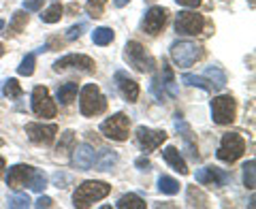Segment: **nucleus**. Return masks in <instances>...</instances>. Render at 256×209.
I'll list each match as a JSON object with an SVG mask.
<instances>
[{
    "label": "nucleus",
    "mask_w": 256,
    "mask_h": 209,
    "mask_svg": "<svg viewBox=\"0 0 256 209\" xmlns=\"http://www.w3.org/2000/svg\"><path fill=\"white\" fill-rule=\"evenodd\" d=\"M118 209H146V200L137 194H124L116 203Z\"/></svg>",
    "instance_id": "b1692460"
},
{
    "label": "nucleus",
    "mask_w": 256,
    "mask_h": 209,
    "mask_svg": "<svg viewBox=\"0 0 256 209\" xmlns=\"http://www.w3.org/2000/svg\"><path fill=\"white\" fill-rule=\"evenodd\" d=\"M171 58L180 68H188L196 60L203 58V50H201V45H196L192 41H178L171 45Z\"/></svg>",
    "instance_id": "20e7f679"
},
{
    "label": "nucleus",
    "mask_w": 256,
    "mask_h": 209,
    "mask_svg": "<svg viewBox=\"0 0 256 209\" xmlns=\"http://www.w3.org/2000/svg\"><path fill=\"white\" fill-rule=\"evenodd\" d=\"M182 82H184V84H188V86H192V88H201V90H205V92H210V90H212V86H210V82H207L205 77H196V75L184 73Z\"/></svg>",
    "instance_id": "c85d7f7f"
},
{
    "label": "nucleus",
    "mask_w": 256,
    "mask_h": 209,
    "mask_svg": "<svg viewBox=\"0 0 256 209\" xmlns=\"http://www.w3.org/2000/svg\"><path fill=\"white\" fill-rule=\"evenodd\" d=\"M92 41H94V45H109L111 41H114V30L107 28V26L96 28L92 32Z\"/></svg>",
    "instance_id": "a878e982"
},
{
    "label": "nucleus",
    "mask_w": 256,
    "mask_h": 209,
    "mask_svg": "<svg viewBox=\"0 0 256 209\" xmlns=\"http://www.w3.org/2000/svg\"><path fill=\"white\" fill-rule=\"evenodd\" d=\"M235 116H237V102L230 94L216 96L212 100V118L216 124L226 126L230 122H235Z\"/></svg>",
    "instance_id": "39448f33"
},
{
    "label": "nucleus",
    "mask_w": 256,
    "mask_h": 209,
    "mask_svg": "<svg viewBox=\"0 0 256 209\" xmlns=\"http://www.w3.org/2000/svg\"><path fill=\"white\" fill-rule=\"evenodd\" d=\"M162 77H164L162 86L169 90L171 96H175V94H178V90H175V84H173V70H171V66H166L164 62H162Z\"/></svg>",
    "instance_id": "72a5a7b5"
},
{
    "label": "nucleus",
    "mask_w": 256,
    "mask_h": 209,
    "mask_svg": "<svg viewBox=\"0 0 256 209\" xmlns=\"http://www.w3.org/2000/svg\"><path fill=\"white\" fill-rule=\"evenodd\" d=\"M32 175V166L28 164H15L9 168V173H6V186L11 190H20L22 186H26V182L30 180Z\"/></svg>",
    "instance_id": "dca6fc26"
},
{
    "label": "nucleus",
    "mask_w": 256,
    "mask_h": 209,
    "mask_svg": "<svg viewBox=\"0 0 256 209\" xmlns=\"http://www.w3.org/2000/svg\"><path fill=\"white\" fill-rule=\"evenodd\" d=\"M116 86H118V90L122 92V96L128 102H134L139 98V84L134 82L132 77H128L124 70H118L116 73Z\"/></svg>",
    "instance_id": "4468645a"
},
{
    "label": "nucleus",
    "mask_w": 256,
    "mask_h": 209,
    "mask_svg": "<svg viewBox=\"0 0 256 209\" xmlns=\"http://www.w3.org/2000/svg\"><path fill=\"white\" fill-rule=\"evenodd\" d=\"M56 70H66V68H79L84 73H92L94 70V60L90 56H84V54H66L64 58H60L58 62L54 64Z\"/></svg>",
    "instance_id": "9b49d317"
},
{
    "label": "nucleus",
    "mask_w": 256,
    "mask_h": 209,
    "mask_svg": "<svg viewBox=\"0 0 256 209\" xmlns=\"http://www.w3.org/2000/svg\"><path fill=\"white\" fill-rule=\"evenodd\" d=\"M244 152H246L244 136L237 134V132H226L220 141L218 158L222 160V162H235V160H239L244 156Z\"/></svg>",
    "instance_id": "423d86ee"
},
{
    "label": "nucleus",
    "mask_w": 256,
    "mask_h": 209,
    "mask_svg": "<svg viewBox=\"0 0 256 209\" xmlns=\"http://www.w3.org/2000/svg\"><path fill=\"white\" fill-rule=\"evenodd\" d=\"M75 96H77V84H73V82L60 86L58 92H56V98H58L60 104H70L75 100Z\"/></svg>",
    "instance_id": "aec40b11"
},
{
    "label": "nucleus",
    "mask_w": 256,
    "mask_h": 209,
    "mask_svg": "<svg viewBox=\"0 0 256 209\" xmlns=\"http://www.w3.org/2000/svg\"><path fill=\"white\" fill-rule=\"evenodd\" d=\"M32 111L38 118H54L56 116V102L52 100L50 90L45 86H36L32 90Z\"/></svg>",
    "instance_id": "6e6552de"
},
{
    "label": "nucleus",
    "mask_w": 256,
    "mask_h": 209,
    "mask_svg": "<svg viewBox=\"0 0 256 209\" xmlns=\"http://www.w3.org/2000/svg\"><path fill=\"white\" fill-rule=\"evenodd\" d=\"M2 56H4V45L0 43V58H2Z\"/></svg>",
    "instance_id": "37998d69"
},
{
    "label": "nucleus",
    "mask_w": 256,
    "mask_h": 209,
    "mask_svg": "<svg viewBox=\"0 0 256 209\" xmlns=\"http://www.w3.org/2000/svg\"><path fill=\"white\" fill-rule=\"evenodd\" d=\"M62 11H64V9H62V4H60V2H54L50 9L41 13V20H43L45 24H56V22H60Z\"/></svg>",
    "instance_id": "cd10ccee"
},
{
    "label": "nucleus",
    "mask_w": 256,
    "mask_h": 209,
    "mask_svg": "<svg viewBox=\"0 0 256 209\" xmlns=\"http://www.w3.org/2000/svg\"><path fill=\"white\" fill-rule=\"evenodd\" d=\"M2 94L9 96V98H20V96H22V88L18 84V79H6L4 88H2Z\"/></svg>",
    "instance_id": "7c9ffc66"
},
{
    "label": "nucleus",
    "mask_w": 256,
    "mask_h": 209,
    "mask_svg": "<svg viewBox=\"0 0 256 209\" xmlns=\"http://www.w3.org/2000/svg\"><path fill=\"white\" fill-rule=\"evenodd\" d=\"M124 58L134 70H139V73H152L154 66H156V60L152 58V54L139 41H128L126 43Z\"/></svg>",
    "instance_id": "7ed1b4c3"
},
{
    "label": "nucleus",
    "mask_w": 256,
    "mask_h": 209,
    "mask_svg": "<svg viewBox=\"0 0 256 209\" xmlns=\"http://www.w3.org/2000/svg\"><path fill=\"white\" fill-rule=\"evenodd\" d=\"M128 2H130V0H114V4H116V6H126Z\"/></svg>",
    "instance_id": "a19ab883"
},
{
    "label": "nucleus",
    "mask_w": 256,
    "mask_h": 209,
    "mask_svg": "<svg viewBox=\"0 0 256 209\" xmlns=\"http://www.w3.org/2000/svg\"><path fill=\"white\" fill-rule=\"evenodd\" d=\"M105 4H107V0H88L86 9L92 18H100L102 11H105Z\"/></svg>",
    "instance_id": "473e14b6"
},
{
    "label": "nucleus",
    "mask_w": 256,
    "mask_h": 209,
    "mask_svg": "<svg viewBox=\"0 0 256 209\" xmlns=\"http://www.w3.org/2000/svg\"><path fill=\"white\" fill-rule=\"evenodd\" d=\"M73 148H75V132L66 130L60 136V143H58V148H56V152H58V158H64L68 152H73Z\"/></svg>",
    "instance_id": "4be33fe9"
},
{
    "label": "nucleus",
    "mask_w": 256,
    "mask_h": 209,
    "mask_svg": "<svg viewBox=\"0 0 256 209\" xmlns=\"http://www.w3.org/2000/svg\"><path fill=\"white\" fill-rule=\"evenodd\" d=\"M100 132L111 141H126L128 132H130V120L124 114H116L100 124Z\"/></svg>",
    "instance_id": "0eeeda50"
},
{
    "label": "nucleus",
    "mask_w": 256,
    "mask_h": 209,
    "mask_svg": "<svg viewBox=\"0 0 256 209\" xmlns=\"http://www.w3.org/2000/svg\"><path fill=\"white\" fill-rule=\"evenodd\" d=\"M34 205H36L38 209H43V207H52V205H54V200H52L50 196H41V198H38Z\"/></svg>",
    "instance_id": "58836bf2"
},
{
    "label": "nucleus",
    "mask_w": 256,
    "mask_h": 209,
    "mask_svg": "<svg viewBox=\"0 0 256 209\" xmlns=\"http://www.w3.org/2000/svg\"><path fill=\"white\" fill-rule=\"evenodd\" d=\"M111 192V186L105 182H84L82 186L75 190L73 194V205L75 207H90L96 200L105 198Z\"/></svg>",
    "instance_id": "f03ea898"
},
{
    "label": "nucleus",
    "mask_w": 256,
    "mask_h": 209,
    "mask_svg": "<svg viewBox=\"0 0 256 209\" xmlns=\"http://www.w3.org/2000/svg\"><path fill=\"white\" fill-rule=\"evenodd\" d=\"M18 73L24 75V77H30L32 73H34V54H28L26 58L22 60V64L18 66Z\"/></svg>",
    "instance_id": "2f4dec72"
},
{
    "label": "nucleus",
    "mask_w": 256,
    "mask_h": 209,
    "mask_svg": "<svg viewBox=\"0 0 256 209\" xmlns=\"http://www.w3.org/2000/svg\"><path fill=\"white\" fill-rule=\"evenodd\" d=\"M134 164H137L141 171H150V168H152V164H150L148 158H137V162H134Z\"/></svg>",
    "instance_id": "ea45409f"
},
{
    "label": "nucleus",
    "mask_w": 256,
    "mask_h": 209,
    "mask_svg": "<svg viewBox=\"0 0 256 209\" xmlns=\"http://www.w3.org/2000/svg\"><path fill=\"white\" fill-rule=\"evenodd\" d=\"M162 158H164V162L169 164L173 171H178L180 175H188V166H186V160L182 158V154L178 152V148H173V146H169V148H164L162 150Z\"/></svg>",
    "instance_id": "a211bd4d"
},
{
    "label": "nucleus",
    "mask_w": 256,
    "mask_h": 209,
    "mask_svg": "<svg viewBox=\"0 0 256 209\" xmlns=\"http://www.w3.org/2000/svg\"><path fill=\"white\" fill-rule=\"evenodd\" d=\"M228 175L216 166H203L196 171V182L198 184H216V186H224Z\"/></svg>",
    "instance_id": "f3484780"
},
{
    "label": "nucleus",
    "mask_w": 256,
    "mask_h": 209,
    "mask_svg": "<svg viewBox=\"0 0 256 209\" xmlns=\"http://www.w3.org/2000/svg\"><path fill=\"white\" fill-rule=\"evenodd\" d=\"M2 168H4V158L0 156V175H2Z\"/></svg>",
    "instance_id": "79ce46f5"
},
{
    "label": "nucleus",
    "mask_w": 256,
    "mask_h": 209,
    "mask_svg": "<svg viewBox=\"0 0 256 209\" xmlns=\"http://www.w3.org/2000/svg\"><path fill=\"white\" fill-rule=\"evenodd\" d=\"M26 22H28V15H26V11H15L13 13V20H11V24H9V32L11 34H18V32H22L24 28H26ZM6 32V34H9Z\"/></svg>",
    "instance_id": "bb28decb"
},
{
    "label": "nucleus",
    "mask_w": 256,
    "mask_h": 209,
    "mask_svg": "<svg viewBox=\"0 0 256 209\" xmlns=\"http://www.w3.org/2000/svg\"><path fill=\"white\" fill-rule=\"evenodd\" d=\"M254 168H256V162H254V158H252V160H248V162L244 164V184H246V188H250V190H254V186H256Z\"/></svg>",
    "instance_id": "c756f323"
},
{
    "label": "nucleus",
    "mask_w": 256,
    "mask_h": 209,
    "mask_svg": "<svg viewBox=\"0 0 256 209\" xmlns=\"http://www.w3.org/2000/svg\"><path fill=\"white\" fill-rule=\"evenodd\" d=\"M30 190H34V192H43L47 188V175L41 171V168H32V175H30Z\"/></svg>",
    "instance_id": "393cba45"
},
{
    "label": "nucleus",
    "mask_w": 256,
    "mask_h": 209,
    "mask_svg": "<svg viewBox=\"0 0 256 209\" xmlns=\"http://www.w3.org/2000/svg\"><path fill=\"white\" fill-rule=\"evenodd\" d=\"M175 2L182 6H188V9H196V6L201 4V0H175Z\"/></svg>",
    "instance_id": "4c0bfd02"
},
{
    "label": "nucleus",
    "mask_w": 256,
    "mask_h": 209,
    "mask_svg": "<svg viewBox=\"0 0 256 209\" xmlns=\"http://www.w3.org/2000/svg\"><path fill=\"white\" fill-rule=\"evenodd\" d=\"M107 109V98L96 84H88L79 92V111L82 116H98Z\"/></svg>",
    "instance_id": "f257e3e1"
},
{
    "label": "nucleus",
    "mask_w": 256,
    "mask_h": 209,
    "mask_svg": "<svg viewBox=\"0 0 256 209\" xmlns=\"http://www.w3.org/2000/svg\"><path fill=\"white\" fill-rule=\"evenodd\" d=\"M203 28H205L203 15L192 13V11H182V13L178 15V20H175V30H178L180 34H186V36H196V34H201Z\"/></svg>",
    "instance_id": "1a4fd4ad"
},
{
    "label": "nucleus",
    "mask_w": 256,
    "mask_h": 209,
    "mask_svg": "<svg viewBox=\"0 0 256 209\" xmlns=\"http://www.w3.org/2000/svg\"><path fill=\"white\" fill-rule=\"evenodd\" d=\"M43 6V0H26L24 2V11H38Z\"/></svg>",
    "instance_id": "e433bc0d"
},
{
    "label": "nucleus",
    "mask_w": 256,
    "mask_h": 209,
    "mask_svg": "<svg viewBox=\"0 0 256 209\" xmlns=\"http://www.w3.org/2000/svg\"><path fill=\"white\" fill-rule=\"evenodd\" d=\"M56 132H58V126L56 124H36V122L26 124V134L36 146H50L56 139Z\"/></svg>",
    "instance_id": "9d476101"
},
{
    "label": "nucleus",
    "mask_w": 256,
    "mask_h": 209,
    "mask_svg": "<svg viewBox=\"0 0 256 209\" xmlns=\"http://www.w3.org/2000/svg\"><path fill=\"white\" fill-rule=\"evenodd\" d=\"M94 148L88 146V143H82V146L73 148V164L79 168V171H88V168L94 166Z\"/></svg>",
    "instance_id": "2eb2a0df"
},
{
    "label": "nucleus",
    "mask_w": 256,
    "mask_h": 209,
    "mask_svg": "<svg viewBox=\"0 0 256 209\" xmlns=\"http://www.w3.org/2000/svg\"><path fill=\"white\" fill-rule=\"evenodd\" d=\"M26 207H30L28 194H15L9 198V209H26Z\"/></svg>",
    "instance_id": "f704fd0d"
},
{
    "label": "nucleus",
    "mask_w": 256,
    "mask_h": 209,
    "mask_svg": "<svg viewBox=\"0 0 256 209\" xmlns=\"http://www.w3.org/2000/svg\"><path fill=\"white\" fill-rule=\"evenodd\" d=\"M166 18H169V11H166L164 6H152V9L146 11V18H143V30L152 36L158 34V32L164 28Z\"/></svg>",
    "instance_id": "ddd939ff"
},
{
    "label": "nucleus",
    "mask_w": 256,
    "mask_h": 209,
    "mask_svg": "<svg viewBox=\"0 0 256 209\" xmlns=\"http://www.w3.org/2000/svg\"><path fill=\"white\" fill-rule=\"evenodd\" d=\"M205 79L210 82V86H214L216 90H222L224 86H226V75H224V70L218 68V66H210L205 70Z\"/></svg>",
    "instance_id": "412c9836"
},
{
    "label": "nucleus",
    "mask_w": 256,
    "mask_h": 209,
    "mask_svg": "<svg viewBox=\"0 0 256 209\" xmlns=\"http://www.w3.org/2000/svg\"><path fill=\"white\" fill-rule=\"evenodd\" d=\"M116 162H118V154L116 152H111V150H102L100 156L94 158V166L98 168V171H109Z\"/></svg>",
    "instance_id": "6ab92c4d"
},
{
    "label": "nucleus",
    "mask_w": 256,
    "mask_h": 209,
    "mask_svg": "<svg viewBox=\"0 0 256 209\" xmlns=\"http://www.w3.org/2000/svg\"><path fill=\"white\" fill-rule=\"evenodd\" d=\"M158 190L162 192V194L173 196V194H178V192H180V182L169 178V175H160V178H158Z\"/></svg>",
    "instance_id": "5701e85b"
},
{
    "label": "nucleus",
    "mask_w": 256,
    "mask_h": 209,
    "mask_svg": "<svg viewBox=\"0 0 256 209\" xmlns=\"http://www.w3.org/2000/svg\"><path fill=\"white\" fill-rule=\"evenodd\" d=\"M2 28H4V22H2V20H0V30H2Z\"/></svg>",
    "instance_id": "c03bdc74"
},
{
    "label": "nucleus",
    "mask_w": 256,
    "mask_h": 209,
    "mask_svg": "<svg viewBox=\"0 0 256 209\" xmlns=\"http://www.w3.org/2000/svg\"><path fill=\"white\" fill-rule=\"evenodd\" d=\"M137 141L143 148V152H154L166 141V132L154 130V128H148V126H139L137 128Z\"/></svg>",
    "instance_id": "f8f14e48"
},
{
    "label": "nucleus",
    "mask_w": 256,
    "mask_h": 209,
    "mask_svg": "<svg viewBox=\"0 0 256 209\" xmlns=\"http://www.w3.org/2000/svg\"><path fill=\"white\" fill-rule=\"evenodd\" d=\"M82 30H84V24H77V26H70L66 30V38L68 41H75V38L82 36Z\"/></svg>",
    "instance_id": "c9c22d12"
}]
</instances>
